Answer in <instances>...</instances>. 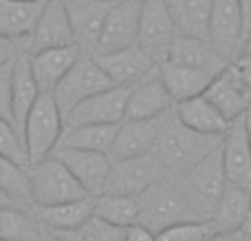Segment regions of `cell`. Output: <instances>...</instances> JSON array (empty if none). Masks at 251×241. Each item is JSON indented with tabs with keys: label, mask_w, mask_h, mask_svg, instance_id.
<instances>
[{
	"label": "cell",
	"mask_w": 251,
	"mask_h": 241,
	"mask_svg": "<svg viewBox=\"0 0 251 241\" xmlns=\"http://www.w3.org/2000/svg\"><path fill=\"white\" fill-rule=\"evenodd\" d=\"M82 233L86 235L88 241H126V228L110 226L101 219H95V217L84 226Z\"/></svg>",
	"instance_id": "obj_35"
},
{
	"label": "cell",
	"mask_w": 251,
	"mask_h": 241,
	"mask_svg": "<svg viewBox=\"0 0 251 241\" xmlns=\"http://www.w3.org/2000/svg\"><path fill=\"white\" fill-rule=\"evenodd\" d=\"M249 33H251V22H249ZM245 40H247V38H245Z\"/></svg>",
	"instance_id": "obj_49"
},
{
	"label": "cell",
	"mask_w": 251,
	"mask_h": 241,
	"mask_svg": "<svg viewBox=\"0 0 251 241\" xmlns=\"http://www.w3.org/2000/svg\"><path fill=\"white\" fill-rule=\"evenodd\" d=\"M93 217L117 228H130L139 224V197L100 195L93 204Z\"/></svg>",
	"instance_id": "obj_30"
},
{
	"label": "cell",
	"mask_w": 251,
	"mask_h": 241,
	"mask_svg": "<svg viewBox=\"0 0 251 241\" xmlns=\"http://www.w3.org/2000/svg\"><path fill=\"white\" fill-rule=\"evenodd\" d=\"M42 228L31 215V211L20 204L0 208V241H38Z\"/></svg>",
	"instance_id": "obj_31"
},
{
	"label": "cell",
	"mask_w": 251,
	"mask_h": 241,
	"mask_svg": "<svg viewBox=\"0 0 251 241\" xmlns=\"http://www.w3.org/2000/svg\"><path fill=\"white\" fill-rule=\"evenodd\" d=\"M203 95L221 111L223 118L229 124L245 118L251 111V93L243 87V82L234 73L231 64L212 80V84L207 87V91Z\"/></svg>",
	"instance_id": "obj_17"
},
{
	"label": "cell",
	"mask_w": 251,
	"mask_h": 241,
	"mask_svg": "<svg viewBox=\"0 0 251 241\" xmlns=\"http://www.w3.org/2000/svg\"><path fill=\"white\" fill-rule=\"evenodd\" d=\"M240 11L245 18V27H247V35H249V22H251V0H238Z\"/></svg>",
	"instance_id": "obj_41"
},
{
	"label": "cell",
	"mask_w": 251,
	"mask_h": 241,
	"mask_svg": "<svg viewBox=\"0 0 251 241\" xmlns=\"http://www.w3.org/2000/svg\"><path fill=\"white\" fill-rule=\"evenodd\" d=\"M18 2H47V0H18Z\"/></svg>",
	"instance_id": "obj_48"
},
{
	"label": "cell",
	"mask_w": 251,
	"mask_h": 241,
	"mask_svg": "<svg viewBox=\"0 0 251 241\" xmlns=\"http://www.w3.org/2000/svg\"><path fill=\"white\" fill-rule=\"evenodd\" d=\"M231 69H234V73L238 75V80L243 82V87L251 93V56L240 53V56L231 62Z\"/></svg>",
	"instance_id": "obj_38"
},
{
	"label": "cell",
	"mask_w": 251,
	"mask_h": 241,
	"mask_svg": "<svg viewBox=\"0 0 251 241\" xmlns=\"http://www.w3.org/2000/svg\"><path fill=\"white\" fill-rule=\"evenodd\" d=\"M64 135V115L55 104L53 95L42 93L33 104L25 126H22V142H25L29 168L55 153Z\"/></svg>",
	"instance_id": "obj_3"
},
{
	"label": "cell",
	"mask_w": 251,
	"mask_h": 241,
	"mask_svg": "<svg viewBox=\"0 0 251 241\" xmlns=\"http://www.w3.org/2000/svg\"><path fill=\"white\" fill-rule=\"evenodd\" d=\"M126 241H156V235L152 230L143 228L141 224H134L126 228Z\"/></svg>",
	"instance_id": "obj_39"
},
{
	"label": "cell",
	"mask_w": 251,
	"mask_h": 241,
	"mask_svg": "<svg viewBox=\"0 0 251 241\" xmlns=\"http://www.w3.org/2000/svg\"><path fill=\"white\" fill-rule=\"evenodd\" d=\"M38 241H57V237L53 233H49V230H44L42 228V235H40V239Z\"/></svg>",
	"instance_id": "obj_44"
},
{
	"label": "cell",
	"mask_w": 251,
	"mask_h": 241,
	"mask_svg": "<svg viewBox=\"0 0 251 241\" xmlns=\"http://www.w3.org/2000/svg\"><path fill=\"white\" fill-rule=\"evenodd\" d=\"M13 62L0 66V118L7 120V122H11V124H13V115H11V73H13Z\"/></svg>",
	"instance_id": "obj_36"
},
{
	"label": "cell",
	"mask_w": 251,
	"mask_h": 241,
	"mask_svg": "<svg viewBox=\"0 0 251 241\" xmlns=\"http://www.w3.org/2000/svg\"><path fill=\"white\" fill-rule=\"evenodd\" d=\"M97 2H101V4H106V7H113V4H117V2H122V0H97Z\"/></svg>",
	"instance_id": "obj_47"
},
{
	"label": "cell",
	"mask_w": 251,
	"mask_h": 241,
	"mask_svg": "<svg viewBox=\"0 0 251 241\" xmlns=\"http://www.w3.org/2000/svg\"><path fill=\"white\" fill-rule=\"evenodd\" d=\"M172 181L187 202V206L192 208V212L196 215V219L209 221L227 186L221 149L214 151L209 157H205L201 164H196L194 168H190Z\"/></svg>",
	"instance_id": "obj_2"
},
{
	"label": "cell",
	"mask_w": 251,
	"mask_h": 241,
	"mask_svg": "<svg viewBox=\"0 0 251 241\" xmlns=\"http://www.w3.org/2000/svg\"><path fill=\"white\" fill-rule=\"evenodd\" d=\"M174 38H176V27L172 22L165 0H143L137 47L156 66H161L163 62H168Z\"/></svg>",
	"instance_id": "obj_7"
},
{
	"label": "cell",
	"mask_w": 251,
	"mask_h": 241,
	"mask_svg": "<svg viewBox=\"0 0 251 241\" xmlns=\"http://www.w3.org/2000/svg\"><path fill=\"white\" fill-rule=\"evenodd\" d=\"M26 47H29V53H40L60 47H77L69 11H66L62 0H47L44 2L38 22L26 40Z\"/></svg>",
	"instance_id": "obj_11"
},
{
	"label": "cell",
	"mask_w": 251,
	"mask_h": 241,
	"mask_svg": "<svg viewBox=\"0 0 251 241\" xmlns=\"http://www.w3.org/2000/svg\"><path fill=\"white\" fill-rule=\"evenodd\" d=\"M82 49L79 47H60V49H49V51L29 53V64L31 73H33L35 82H38L40 93H49L57 89V84L64 80V75L75 66V62L82 58Z\"/></svg>",
	"instance_id": "obj_19"
},
{
	"label": "cell",
	"mask_w": 251,
	"mask_h": 241,
	"mask_svg": "<svg viewBox=\"0 0 251 241\" xmlns=\"http://www.w3.org/2000/svg\"><path fill=\"white\" fill-rule=\"evenodd\" d=\"M132 87H113L84 100L71 113L64 115V128L84 124H122L126 120V104Z\"/></svg>",
	"instance_id": "obj_12"
},
{
	"label": "cell",
	"mask_w": 251,
	"mask_h": 241,
	"mask_svg": "<svg viewBox=\"0 0 251 241\" xmlns=\"http://www.w3.org/2000/svg\"><path fill=\"white\" fill-rule=\"evenodd\" d=\"M187 221H199L172 180H163L139 197V224L154 235Z\"/></svg>",
	"instance_id": "obj_4"
},
{
	"label": "cell",
	"mask_w": 251,
	"mask_h": 241,
	"mask_svg": "<svg viewBox=\"0 0 251 241\" xmlns=\"http://www.w3.org/2000/svg\"><path fill=\"white\" fill-rule=\"evenodd\" d=\"M93 204L95 199L86 197L79 202L60 204V206H26L40 228L49 230L53 235H66L82 230L93 219Z\"/></svg>",
	"instance_id": "obj_18"
},
{
	"label": "cell",
	"mask_w": 251,
	"mask_h": 241,
	"mask_svg": "<svg viewBox=\"0 0 251 241\" xmlns=\"http://www.w3.org/2000/svg\"><path fill=\"white\" fill-rule=\"evenodd\" d=\"M168 62L190 66V69L207 71L212 75H218L221 71H225L229 66V62L212 47L209 40L194 38V35H183V33H176V38H174Z\"/></svg>",
	"instance_id": "obj_21"
},
{
	"label": "cell",
	"mask_w": 251,
	"mask_h": 241,
	"mask_svg": "<svg viewBox=\"0 0 251 241\" xmlns=\"http://www.w3.org/2000/svg\"><path fill=\"white\" fill-rule=\"evenodd\" d=\"M174 109V100L159 78V71L130 89L126 120H156Z\"/></svg>",
	"instance_id": "obj_20"
},
{
	"label": "cell",
	"mask_w": 251,
	"mask_h": 241,
	"mask_svg": "<svg viewBox=\"0 0 251 241\" xmlns=\"http://www.w3.org/2000/svg\"><path fill=\"white\" fill-rule=\"evenodd\" d=\"M243 124H245V133H247V142H249V149H251V113H247L243 118Z\"/></svg>",
	"instance_id": "obj_43"
},
{
	"label": "cell",
	"mask_w": 251,
	"mask_h": 241,
	"mask_svg": "<svg viewBox=\"0 0 251 241\" xmlns=\"http://www.w3.org/2000/svg\"><path fill=\"white\" fill-rule=\"evenodd\" d=\"M223 137H209L201 133L190 131L183 126L174 115V109L165 118V124L161 128L159 142L154 146V157L161 162L168 180H176L196 164H201L205 157L221 149Z\"/></svg>",
	"instance_id": "obj_1"
},
{
	"label": "cell",
	"mask_w": 251,
	"mask_h": 241,
	"mask_svg": "<svg viewBox=\"0 0 251 241\" xmlns=\"http://www.w3.org/2000/svg\"><path fill=\"white\" fill-rule=\"evenodd\" d=\"M141 7L143 0H122V2L108 7L93 56H106V53L134 47L139 35Z\"/></svg>",
	"instance_id": "obj_9"
},
{
	"label": "cell",
	"mask_w": 251,
	"mask_h": 241,
	"mask_svg": "<svg viewBox=\"0 0 251 241\" xmlns=\"http://www.w3.org/2000/svg\"><path fill=\"white\" fill-rule=\"evenodd\" d=\"M42 95L38 89L33 73H31L29 64V53L20 56L13 62V73H11V115H13V126L22 137V126H25L26 118H29L33 104L38 97Z\"/></svg>",
	"instance_id": "obj_25"
},
{
	"label": "cell",
	"mask_w": 251,
	"mask_h": 241,
	"mask_svg": "<svg viewBox=\"0 0 251 241\" xmlns=\"http://www.w3.org/2000/svg\"><path fill=\"white\" fill-rule=\"evenodd\" d=\"M249 113H251V111H249Z\"/></svg>",
	"instance_id": "obj_50"
},
{
	"label": "cell",
	"mask_w": 251,
	"mask_h": 241,
	"mask_svg": "<svg viewBox=\"0 0 251 241\" xmlns=\"http://www.w3.org/2000/svg\"><path fill=\"white\" fill-rule=\"evenodd\" d=\"M251 215V190L227 184L223 197L214 211L209 226L214 233H231L238 230Z\"/></svg>",
	"instance_id": "obj_26"
},
{
	"label": "cell",
	"mask_w": 251,
	"mask_h": 241,
	"mask_svg": "<svg viewBox=\"0 0 251 241\" xmlns=\"http://www.w3.org/2000/svg\"><path fill=\"white\" fill-rule=\"evenodd\" d=\"M159 78L163 82V87L168 89L174 104H178V102L203 95L216 75L207 73V71L190 69V66L183 64H174V62H163L159 66Z\"/></svg>",
	"instance_id": "obj_24"
},
{
	"label": "cell",
	"mask_w": 251,
	"mask_h": 241,
	"mask_svg": "<svg viewBox=\"0 0 251 241\" xmlns=\"http://www.w3.org/2000/svg\"><path fill=\"white\" fill-rule=\"evenodd\" d=\"M0 155H4V157H9L11 162L20 164L22 168L29 171V159H26L25 142H22L20 133L16 131V126L2 118H0Z\"/></svg>",
	"instance_id": "obj_33"
},
{
	"label": "cell",
	"mask_w": 251,
	"mask_h": 241,
	"mask_svg": "<svg viewBox=\"0 0 251 241\" xmlns=\"http://www.w3.org/2000/svg\"><path fill=\"white\" fill-rule=\"evenodd\" d=\"M176 33L207 40L214 0H165Z\"/></svg>",
	"instance_id": "obj_27"
},
{
	"label": "cell",
	"mask_w": 251,
	"mask_h": 241,
	"mask_svg": "<svg viewBox=\"0 0 251 241\" xmlns=\"http://www.w3.org/2000/svg\"><path fill=\"white\" fill-rule=\"evenodd\" d=\"M238 230H240V235H243V241H251V215H249V219L245 221Z\"/></svg>",
	"instance_id": "obj_42"
},
{
	"label": "cell",
	"mask_w": 251,
	"mask_h": 241,
	"mask_svg": "<svg viewBox=\"0 0 251 241\" xmlns=\"http://www.w3.org/2000/svg\"><path fill=\"white\" fill-rule=\"evenodd\" d=\"M53 157L60 159L69 173L75 177L79 186L84 188V193L88 197H100L104 195L106 177L113 166L108 155L104 153H91V151H71V149H57L53 153Z\"/></svg>",
	"instance_id": "obj_14"
},
{
	"label": "cell",
	"mask_w": 251,
	"mask_h": 241,
	"mask_svg": "<svg viewBox=\"0 0 251 241\" xmlns=\"http://www.w3.org/2000/svg\"><path fill=\"white\" fill-rule=\"evenodd\" d=\"M240 53H245V56H251V33L247 35V40H245L243 51H240Z\"/></svg>",
	"instance_id": "obj_45"
},
{
	"label": "cell",
	"mask_w": 251,
	"mask_h": 241,
	"mask_svg": "<svg viewBox=\"0 0 251 241\" xmlns=\"http://www.w3.org/2000/svg\"><path fill=\"white\" fill-rule=\"evenodd\" d=\"M104 73L113 80L115 87H134V84L148 80L159 71V66L134 44L124 51L106 53V56H93Z\"/></svg>",
	"instance_id": "obj_15"
},
{
	"label": "cell",
	"mask_w": 251,
	"mask_h": 241,
	"mask_svg": "<svg viewBox=\"0 0 251 241\" xmlns=\"http://www.w3.org/2000/svg\"><path fill=\"white\" fill-rule=\"evenodd\" d=\"M11 204H18V202H13V199H9L7 195L0 193V208H2V206H11ZM20 206H22V204H20Z\"/></svg>",
	"instance_id": "obj_46"
},
{
	"label": "cell",
	"mask_w": 251,
	"mask_h": 241,
	"mask_svg": "<svg viewBox=\"0 0 251 241\" xmlns=\"http://www.w3.org/2000/svg\"><path fill=\"white\" fill-rule=\"evenodd\" d=\"M113 80L104 73L97 60L93 56H82L75 66L64 75L57 89L53 91V100L60 106L62 115L71 113L77 104H82L84 100L97 95L101 91H108L113 89Z\"/></svg>",
	"instance_id": "obj_6"
},
{
	"label": "cell",
	"mask_w": 251,
	"mask_h": 241,
	"mask_svg": "<svg viewBox=\"0 0 251 241\" xmlns=\"http://www.w3.org/2000/svg\"><path fill=\"white\" fill-rule=\"evenodd\" d=\"M62 2L69 11L77 47L82 49V53L88 51V56H93L108 7L97 0H62Z\"/></svg>",
	"instance_id": "obj_22"
},
{
	"label": "cell",
	"mask_w": 251,
	"mask_h": 241,
	"mask_svg": "<svg viewBox=\"0 0 251 241\" xmlns=\"http://www.w3.org/2000/svg\"><path fill=\"white\" fill-rule=\"evenodd\" d=\"M245 38H247V27L238 0H214L207 31L212 47L231 64L243 51Z\"/></svg>",
	"instance_id": "obj_10"
},
{
	"label": "cell",
	"mask_w": 251,
	"mask_h": 241,
	"mask_svg": "<svg viewBox=\"0 0 251 241\" xmlns=\"http://www.w3.org/2000/svg\"><path fill=\"white\" fill-rule=\"evenodd\" d=\"M29 206H60L88 197L69 168L53 155L29 168Z\"/></svg>",
	"instance_id": "obj_5"
},
{
	"label": "cell",
	"mask_w": 251,
	"mask_h": 241,
	"mask_svg": "<svg viewBox=\"0 0 251 241\" xmlns=\"http://www.w3.org/2000/svg\"><path fill=\"white\" fill-rule=\"evenodd\" d=\"M174 115L183 126H187L194 133H201V135L223 137L229 128V122L205 95L174 104Z\"/></svg>",
	"instance_id": "obj_23"
},
{
	"label": "cell",
	"mask_w": 251,
	"mask_h": 241,
	"mask_svg": "<svg viewBox=\"0 0 251 241\" xmlns=\"http://www.w3.org/2000/svg\"><path fill=\"white\" fill-rule=\"evenodd\" d=\"M29 53V47H26L25 40H7L0 38V66L9 64V62L18 60L20 56Z\"/></svg>",
	"instance_id": "obj_37"
},
{
	"label": "cell",
	"mask_w": 251,
	"mask_h": 241,
	"mask_svg": "<svg viewBox=\"0 0 251 241\" xmlns=\"http://www.w3.org/2000/svg\"><path fill=\"white\" fill-rule=\"evenodd\" d=\"M221 157L227 184L251 190V149L245 133L243 118L229 124L221 142Z\"/></svg>",
	"instance_id": "obj_16"
},
{
	"label": "cell",
	"mask_w": 251,
	"mask_h": 241,
	"mask_svg": "<svg viewBox=\"0 0 251 241\" xmlns=\"http://www.w3.org/2000/svg\"><path fill=\"white\" fill-rule=\"evenodd\" d=\"M168 115L156 118V120H124V122L119 124L117 135H115V142H113V149H110V153H108L110 162L146 157V155L154 153V146H156V142H159L161 128H163Z\"/></svg>",
	"instance_id": "obj_13"
},
{
	"label": "cell",
	"mask_w": 251,
	"mask_h": 241,
	"mask_svg": "<svg viewBox=\"0 0 251 241\" xmlns=\"http://www.w3.org/2000/svg\"><path fill=\"white\" fill-rule=\"evenodd\" d=\"M214 235L209 221H187L156 235V241H209Z\"/></svg>",
	"instance_id": "obj_34"
},
{
	"label": "cell",
	"mask_w": 251,
	"mask_h": 241,
	"mask_svg": "<svg viewBox=\"0 0 251 241\" xmlns=\"http://www.w3.org/2000/svg\"><path fill=\"white\" fill-rule=\"evenodd\" d=\"M168 180L161 162L154 155L134 159L113 162L106 177L104 195H126V197H141L148 188Z\"/></svg>",
	"instance_id": "obj_8"
},
{
	"label": "cell",
	"mask_w": 251,
	"mask_h": 241,
	"mask_svg": "<svg viewBox=\"0 0 251 241\" xmlns=\"http://www.w3.org/2000/svg\"><path fill=\"white\" fill-rule=\"evenodd\" d=\"M57 241H60V239H57Z\"/></svg>",
	"instance_id": "obj_51"
},
{
	"label": "cell",
	"mask_w": 251,
	"mask_h": 241,
	"mask_svg": "<svg viewBox=\"0 0 251 241\" xmlns=\"http://www.w3.org/2000/svg\"><path fill=\"white\" fill-rule=\"evenodd\" d=\"M209 241H243L240 230H231V233H214Z\"/></svg>",
	"instance_id": "obj_40"
},
{
	"label": "cell",
	"mask_w": 251,
	"mask_h": 241,
	"mask_svg": "<svg viewBox=\"0 0 251 241\" xmlns=\"http://www.w3.org/2000/svg\"><path fill=\"white\" fill-rule=\"evenodd\" d=\"M44 2H18L0 0V38L29 40Z\"/></svg>",
	"instance_id": "obj_28"
},
{
	"label": "cell",
	"mask_w": 251,
	"mask_h": 241,
	"mask_svg": "<svg viewBox=\"0 0 251 241\" xmlns=\"http://www.w3.org/2000/svg\"><path fill=\"white\" fill-rule=\"evenodd\" d=\"M119 124H84V126H69L64 128L57 149H71V151H91V153H104L108 155L113 149L115 135H117ZM55 149V151H57Z\"/></svg>",
	"instance_id": "obj_29"
},
{
	"label": "cell",
	"mask_w": 251,
	"mask_h": 241,
	"mask_svg": "<svg viewBox=\"0 0 251 241\" xmlns=\"http://www.w3.org/2000/svg\"><path fill=\"white\" fill-rule=\"evenodd\" d=\"M0 193L7 195L13 202L22 204V206H29V171L22 168L20 164L11 162L4 155H0Z\"/></svg>",
	"instance_id": "obj_32"
}]
</instances>
